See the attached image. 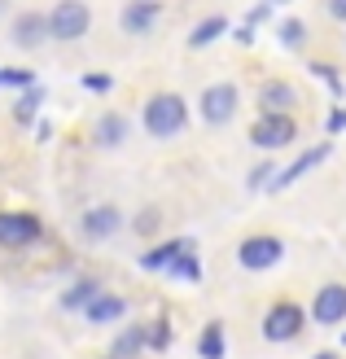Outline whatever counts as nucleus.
I'll return each mask as SVG.
<instances>
[{"mask_svg": "<svg viewBox=\"0 0 346 359\" xmlns=\"http://www.w3.org/2000/svg\"><path fill=\"white\" fill-rule=\"evenodd\" d=\"M329 132H333V136H338V132H346V110H342V105L329 114Z\"/></svg>", "mask_w": 346, "mask_h": 359, "instance_id": "31", "label": "nucleus"}, {"mask_svg": "<svg viewBox=\"0 0 346 359\" xmlns=\"http://www.w3.org/2000/svg\"><path fill=\"white\" fill-rule=\"evenodd\" d=\"M307 40V27L298 22V18H285V22H281V44L285 48H298Z\"/></svg>", "mask_w": 346, "mask_h": 359, "instance_id": "22", "label": "nucleus"}, {"mask_svg": "<svg viewBox=\"0 0 346 359\" xmlns=\"http://www.w3.org/2000/svg\"><path fill=\"white\" fill-rule=\"evenodd\" d=\"M307 325V311L298 302H272L267 316H263V337L267 342H294Z\"/></svg>", "mask_w": 346, "mask_h": 359, "instance_id": "5", "label": "nucleus"}, {"mask_svg": "<svg viewBox=\"0 0 346 359\" xmlns=\"http://www.w3.org/2000/svg\"><path fill=\"white\" fill-rule=\"evenodd\" d=\"M84 88H93V93H110V75H84Z\"/></svg>", "mask_w": 346, "mask_h": 359, "instance_id": "29", "label": "nucleus"}, {"mask_svg": "<svg viewBox=\"0 0 346 359\" xmlns=\"http://www.w3.org/2000/svg\"><path fill=\"white\" fill-rule=\"evenodd\" d=\"M167 276H175V280H202V263L193 259V250H185V255L167 267Z\"/></svg>", "mask_w": 346, "mask_h": 359, "instance_id": "21", "label": "nucleus"}, {"mask_svg": "<svg viewBox=\"0 0 346 359\" xmlns=\"http://www.w3.org/2000/svg\"><path fill=\"white\" fill-rule=\"evenodd\" d=\"M140 346H149V333H145L140 325H132L127 333H119V342H114V359H132Z\"/></svg>", "mask_w": 346, "mask_h": 359, "instance_id": "20", "label": "nucleus"}, {"mask_svg": "<svg viewBox=\"0 0 346 359\" xmlns=\"http://www.w3.org/2000/svg\"><path fill=\"white\" fill-rule=\"evenodd\" d=\"M272 5H285V0H272Z\"/></svg>", "mask_w": 346, "mask_h": 359, "instance_id": "34", "label": "nucleus"}, {"mask_svg": "<svg viewBox=\"0 0 346 359\" xmlns=\"http://www.w3.org/2000/svg\"><path fill=\"white\" fill-rule=\"evenodd\" d=\"M312 320L324 329H333L346 320V285L333 280V285H320V294L312 298Z\"/></svg>", "mask_w": 346, "mask_h": 359, "instance_id": "8", "label": "nucleus"}, {"mask_svg": "<svg viewBox=\"0 0 346 359\" xmlns=\"http://www.w3.org/2000/svg\"><path fill=\"white\" fill-rule=\"evenodd\" d=\"M272 171H277V163H259V167L250 171L246 184H250V189H267V184H272Z\"/></svg>", "mask_w": 346, "mask_h": 359, "instance_id": "26", "label": "nucleus"}, {"mask_svg": "<svg viewBox=\"0 0 346 359\" xmlns=\"http://www.w3.org/2000/svg\"><path fill=\"white\" fill-rule=\"evenodd\" d=\"M267 13H272V0H263V5H254V9H250V22H263Z\"/></svg>", "mask_w": 346, "mask_h": 359, "instance_id": "32", "label": "nucleus"}, {"mask_svg": "<svg viewBox=\"0 0 346 359\" xmlns=\"http://www.w3.org/2000/svg\"><path fill=\"white\" fill-rule=\"evenodd\" d=\"M158 219H162V215H158L154 206H145V210L136 215V232H140V237H149V232L158 228Z\"/></svg>", "mask_w": 346, "mask_h": 359, "instance_id": "27", "label": "nucleus"}, {"mask_svg": "<svg viewBox=\"0 0 346 359\" xmlns=\"http://www.w3.org/2000/svg\"><path fill=\"white\" fill-rule=\"evenodd\" d=\"M110 359H114V355H110Z\"/></svg>", "mask_w": 346, "mask_h": 359, "instance_id": "36", "label": "nucleus"}, {"mask_svg": "<svg viewBox=\"0 0 346 359\" xmlns=\"http://www.w3.org/2000/svg\"><path fill=\"white\" fill-rule=\"evenodd\" d=\"M237 105H241L237 83H211V88H202V97H197L202 123H211V128H224V123H232V118H237Z\"/></svg>", "mask_w": 346, "mask_h": 359, "instance_id": "4", "label": "nucleus"}, {"mask_svg": "<svg viewBox=\"0 0 346 359\" xmlns=\"http://www.w3.org/2000/svg\"><path fill=\"white\" fill-rule=\"evenodd\" d=\"M197 355L202 359H224L228 346H224V325L220 320H211V325L202 329V337H197Z\"/></svg>", "mask_w": 346, "mask_h": 359, "instance_id": "18", "label": "nucleus"}, {"mask_svg": "<svg viewBox=\"0 0 346 359\" xmlns=\"http://www.w3.org/2000/svg\"><path fill=\"white\" fill-rule=\"evenodd\" d=\"M145 333H149V351H167L171 346V325H167V320H158V325L145 329Z\"/></svg>", "mask_w": 346, "mask_h": 359, "instance_id": "24", "label": "nucleus"}, {"mask_svg": "<svg viewBox=\"0 0 346 359\" xmlns=\"http://www.w3.org/2000/svg\"><path fill=\"white\" fill-rule=\"evenodd\" d=\"M40 101H44V93H40V88H31V93H27L22 101H18V118H22V123H27V118L35 114V105H40Z\"/></svg>", "mask_w": 346, "mask_h": 359, "instance_id": "28", "label": "nucleus"}, {"mask_svg": "<svg viewBox=\"0 0 346 359\" xmlns=\"http://www.w3.org/2000/svg\"><path fill=\"white\" fill-rule=\"evenodd\" d=\"M324 158H329V140H324V145H316V149H307L302 158H294V167H285L281 175H272V193H281V189H289V184H294V180H302L307 171H316L320 163H324Z\"/></svg>", "mask_w": 346, "mask_h": 359, "instance_id": "12", "label": "nucleus"}, {"mask_svg": "<svg viewBox=\"0 0 346 359\" xmlns=\"http://www.w3.org/2000/svg\"><path fill=\"white\" fill-rule=\"evenodd\" d=\"M93 140H97L101 149H119L123 140H127V118H123V114H101V118H97Z\"/></svg>", "mask_w": 346, "mask_h": 359, "instance_id": "16", "label": "nucleus"}, {"mask_svg": "<svg viewBox=\"0 0 346 359\" xmlns=\"http://www.w3.org/2000/svg\"><path fill=\"white\" fill-rule=\"evenodd\" d=\"M281 259H285V241L272 237V232H254V237H246L237 245V263H241L246 272H272Z\"/></svg>", "mask_w": 346, "mask_h": 359, "instance_id": "3", "label": "nucleus"}, {"mask_svg": "<svg viewBox=\"0 0 346 359\" xmlns=\"http://www.w3.org/2000/svg\"><path fill=\"white\" fill-rule=\"evenodd\" d=\"M324 9H329L333 22H346V0H324Z\"/></svg>", "mask_w": 346, "mask_h": 359, "instance_id": "30", "label": "nucleus"}, {"mask_svg": "<svg viewBox=\"0 0 346 359\" xmlns=\"http://www.w3.org/2000/svg\"><path fill=\"white\" fill-rule=\"evenodd\" d=\"M224 31H228V18H220V13H215V18H206V22H197V27H193V35H189V48H206V44H215V40H220Z\"/></svg>", "mask_w": 346, "mask_h": 359, "instance_id": "19", "label": "nucleus"}, {"mask_svg": "<svg viewBox=\"0 0 346 359\" xmlns=\"http://www.w3.org/2000/svg\"><path fill=\"white\" fill-rule=\"evenodd\" d=\"M40 232H44V224L35 219V215H27V210H5V215H0V245H5V250L35 245Z\"/></svg>", "mask_w": 346, "mask_h": 359, "instance_id": "7", "label": "nucleus"}, {"mask_svg": "<svg viewBox=\"0 0 346 359\" xmlns=\"http://www.w3.org/2000/svg\"><path fill=\"white\" fill-rule=\"evenodd\" d=\"M123 311H127V298H119V294H97L84 307V316L93 320V325H114V320H123Z\"/></svg>", "mask_w": 346, "mask_h": 359, "instance_id": "15", "label": "nucleus"}, {"mask_svg": "<svg viewBox=\"0 0 346 359\" xmlns=\"http://www.w3.org/2000/svg\"><path fill=\"white\" fill-rule=\"evenodd\" d=\"M123 228V210L119 206H93V210H84V219H79V232H84V241H110L114 232Z\"/></svg>", "mask_w": 346, "mask_h": 359, "instance_id": "10", "label": "nucleus"}, {"mask_svg": "<svg viewBox=\"0 0 346 359\" xmlns=\"http://www.w3.org/2000/svg\"><path fill=\"white\" fill-rule=\"evenodd\" d=\"M294 105H298V88L294 83H285V79L263 83V93H259V110L263 114H289Z\"/></svg>", "mask_w": 346, "mask_h": 359, "instance_id": "13", "label": "nucleus"}, {"mask_svg": "<svg viewBox=\"0 0 346 359\" xmlns=\"http://www.w3.org/2000/svg\"><path fill=\"white\" fill-rule=\"evenodd\" d=\"M9 40L18 44V48H40L44 40H48V13H40V9H27V13H18L13 22H9Z\"/></svg>", "mask_w": 346, "mask_h": 359, "instance_id": "9", "label": "nucleus"}, {"mask_svg": "<svg viewBox=\"0 0 346 359\" xmlns=\"http://www.w3.org/2000/svg\"><path fill=\"white\" fill-rule=\"evenodd\" d=\"M294 136H298V123L289 118V114H263L259 123L250 128V140L259 149H285V145H294Z\"/></svg>", "mask_w": 346, "mask_h": 359, "instance_id": "6", "label": "nucleus"}, {"mask_svg": "<svg viewBox=\"0 0 346 359\" xmlns=\"http://www.w3.org/2000/svg\"><path fill=\"white\" fill-rule=\"evenodd\" d=\"M5 9H9V0H0V13H5Z\"/></svg>", "mask_w": 346, "mask_h": 359, "instance_id": "33", "label": "nucleus"}, {"mask_svg": "<svg viewBox=\"0 0 346 359\" xmlns=\"http://www.w3.org/2000/svg\"><path fill=\"white\" fill-rule=\"evenodd\" d=\"M101 294V280H93V276H84V280H75L70 290L62 294V311H84L88 302H93Z\"/></svg>", "mask_w": 346, "mask_h": 359, "instance_id": "17", "label": "nucleus"}, {"mask_svg": "<svg viewBox=\"0 0 346 359\" xmlns=\"http://www.w3.org/2000/svg\"><path fill=\"white\" fill-rule=\"evenodd\" d=\"M342 342H346V337H342Z\"/></svg>", "mask_w": 346, "mask_h": 359, "instance_id": "35", "label": "nucleus"}, {"mask_svg": "<svg viewBox=\"0 0 346 359\" xmlns=\"http://www.w3.org/2000/svg\"><path fill=\"white\" fill-rule=\"evenodd\" d=\"M0 83H9V88H35V75H31V70H0Z\"/></svg>", "mask_w": 346, "mask_h": 359, "instance_id": "25", "label": "nucleus"}, {"mask_svg": "<svg viewBox=\"0 0 346 359\" xmlns=\"http://www.w3.org/2000/svg\"><path fill=\"white\" fill-rule=\"evenodd\" d=\"M312 70H316V75H320L324 83H329V88H333V97H338V101L346 97V83H342V75H338V70H333L329 62H312Z\"/></svg>", "mask_w": 346, "mask_h": 359, "instance_id": "23", "label": "nucleus"}, {"mask_svg": "<svg viewBox=\"0 0 346 359\" xmlns=\"http://www.w3.org/2000/svg\"><path fill=\"white\" fill-rule=\"evenodd\" d=\"M145 132H149L154 140H175L180 132L189 128V105L180 93H154L149 101H145Z\"/></svg>", "mask_w": 346, "mask_h": 359, "instance_id": "1", "label": "nucleus"}, {"mask_svg": "<svg viewBox=\"0 0 346 359\" xmlns=\"http://www.w3.org/2000/svg\"><path fill=\"white\" fill-rule=\"evenodd\" d=\"M93 31V9L84 0H58L48 9V40H62V44H75Z\"/></svg>", "mask_w": 346, "mask_h": 359, "instance_id": "2", "label": "nucleus"}, {"mask_svg": "<svg viewBox=\"0 0 346 359\" xmlns=\"http://www.w3.org/2000/svg\"><path fill=\"white\" fill-rule=\"evenodd\" d=\"M158 18H162V0H127L119 13V27L127 35H149L158 27Z\"/></svg>", "mask_w": 346, "mask_h": 359, "instance_id": "11", "label": "nucleus"}, {"mask_svg": "<svg viewBox=\"0 0 346 359\" xmlns=\"http://www.w3.org/2000/svg\"><path fill=\"white\" fill-rule=\"evenodd\" d=\"M185 250H193V237L162 241V245H154V250H145V255H140V267H149V272H167V267L185 255Z\"/></svg>", "mask_w": 346, "mask_h": 359, "instance_id": "14", "label": "nucleus"}]
</instances>
